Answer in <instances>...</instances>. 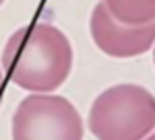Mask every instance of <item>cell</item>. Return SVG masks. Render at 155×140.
Returning <instances> with one entry per match:
<instances>
[{
  "label": "cell",
  "instance_id": "obj_1",
  "mask_svg": "<svg viewBox=\"0 0 155 140\" xmlns=\"http://www.w3.org/2000/svg\"><path fill=\"white\" fill-rule=\"evenodd\" d=\"M0 68L23 91L54 93L71 76V39L50 23L19 27L4 43Z\"/></svg>",
  "mask_w": 155,
  "mask_h": 140
},
{
  "label": "cell",
  "instance_id": "obj_2",
  "mask_svg": "<svg viewBox=\"0 0 155 140\" xmlns=\"http://www.w3.org/2000/svg\"><path fill=\"white\" fill-rule=\"evenodd\" d=\"M87 126L97 140H143L155 130V95L134 82L107 87L89 107Z\"/></svg>",
  "mask_w": 155,
  "mask_h": 140
},
{
  "label": "cell",
  "instance_id": "obj_3",
  "mask_svg": "<svg viewBox=\"0 0 155 140\" xmlns=\"http://www.w3.org/2000/svg\"><path fill=\"white\" fill-rule=\"evenodd\" d=\"M85 128L74 105L54 93H31L12 113V140H83Z\"/></svg>",
  "mask_w": 155,
  "mask_h": 140
},
{
  "label": "cell",
  "instance_id": "obj_4",
  "mask_svg": "<svg viewBox=\"0 0 155 140\" xmlns=\"http://www.w3.org/2000/svg\"><path fill=\"white\" fill-rule=\"evenodd\" d=\"M91 39L110 58H137L155 43V21L145 25H126L107 12L104 2H97L89 17Z\"/></svg>",
  "mask_w": 155,
  "mask_h": 140
},
{
  "label": "cell",
  "instance_id": "obj_5",
  "mask_svg": "<svg viewBox=\"0 0 155 140\" xmlns=\"http://www.w3.org/2000/svg\"><path fill=\"white\" fill-rule=\"evenodd\" d=\"M107 12L126 25H145L155 21V0H101Z\"/></svg>",
  "mask_w": 155,
  "mask_h": 140
},
{
  "label": "cell",
  "instance_id": "obj_6",
  "mask_svg": "<svg viewBox=\"0 0 155 140\" xmlns=\"http://www.w3.org/2000/svg\"><path fill=\"white\" fill-rule=\"evenodd\" d=\"M143 140H155V130L151 132V134H149V136H147V138H143Z\"/></svg>",
  "mask_w": 155,
  "mask_h": 140
},
{
  "label": "cell",
  "instance_id": "obj_7",
  "mask_svg": "<svg viewBox=\"0 0 155 140\" xmlns=\"http://www.w3.org/2000/svg\"><path fill=\"white\" fill-rule=\"evenodd\" d=\"M2 78H4V72H2V68H0V91H2Z\"/></svg>",
  "mask_w": 155,
  "mask_h": 140
},
{
  "label": "cell",
  "instance_id": "obj_8",
  "mask_svg": "<svg viewBox=\"0 0 155 140\" xmlns=\"http://www.w3.org/2000/svg\"><path fill=\"white\" fill-rule=\"evenodd\" d=\"M153 46H155V43H153ZM153 64H155V49H153Z\"/></svg>",
  "mask_w": 155,
  "mask_h": 140
},
{
  "label": "cell",
  "instance_id": "obj_9",
  "mask_svg": "<svg viewBox=\"0 0 155 140\" xmlns=\"http://www.w3.org/2000/svg\"><path fill=\"white\" fill-rule=\"evenodd\" d=\"M2 4H4V0H0V6H2Z\"/></svg>",
  "mask_w": 155,
  "mask_h": 140
}]
</instances>
